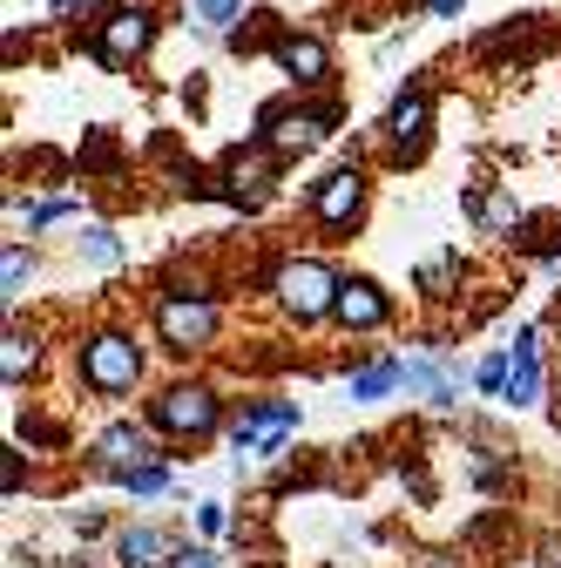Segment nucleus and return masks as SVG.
<instances>
[{
  "instance_id": "9",
  "label": "nucleus",
  "mask_w": 561,
  "mask_h": 568,
  "mask_svg": "<svg viewBox=\"0 0 561 568\" xmlns=\"http://www.w3.org/2000/svg\"><path fill=\"white\" fill-rule=\"evenodd\" d=\"M277 68H285L292 82L318 89V82L332 75V54H325V41H312V34H277Z\"/></svg>"
},
{
  "instance_id": "18",
  "label": "nucleus",
  "mask_w": 561,
  "mask_h": 568,
  "mask_svg": "<svg viewBox=\"0 0 561 568\" xmlns=\"http://www.w3.org/2000/svg\"><path fill=\"white\" fill-rule=\"evenodd\" d=\"M0 373H8V379H28V373H34V338H21V332L0 338Z\"/></svg>"
},
{
  "instance_id": "5",
  "label": "nucleus",
  "mask_w": 561,
  "mask_h": 568,
  "mask_svg": "<svg viewBox=\"0 0 561 568\" xmlns=\"http://www.w3.org/2000/svg\"><path fill=\"white\" fill-rule=\"evenodd\" d=\"M156 426H170V434H210V426H217V393L210 386H170L156 399Z\"/></svg>"
},
{
  "instance_id": "8",
  "label": "nucleus",
  "mask_w": 561,
  "mask_h": 568,
  "mask_svg": "<svg viewBox=\"0 0 561 568\" xmlns=\"http://www.w3.org/2000/svg\"><path fill=\"white\" fill-rule=\"evenodd\" d=\"M359 203H366V176H359V170L325 176L318 196H312V210H318V224H325V231H345V224L359 217Z\"/></svg>"
},
{
  "instance_id": "21",
  "label": "nucleus",
  "mask_w": 561,
  "mask_h": 568,
  "mask_svg": "<svg viewBox=\"0 0 561 568\" xmlns=\"http://www.w3.org/2000/svg\"><path fill=\"white\" fill-rule=\"evenodd\" d=\"M122 480H129V487H135V494H163V480H170V474H163V467H156V460H143V467H129V474H122Z\"/></svg>"
},
{
  "instance_id": "12",
  "label": "nucleus",
  "mask_w": 561,
  "mask_h": 568,
  "mask_svg": "<svg viewBox=\"0 0 561 568\" xmlns=\"http://www.w3.org/2000/svg\"><path fill=\"white\" fill-rule=\"evenodd\" d=\"M156 447L135 434V426H109V434L95 440V467H109V474H129V467H143Z\"/></svg>"
},
{
  "instance_id": "3",
  "label": "nucleus",
  "mask_w": 561,
  "mask_h": 568,
  "mask_svg": "<svg viewBox=\"0 0 561 568\" xmlns=\"http://www.w3.org/2000/svg\"><path fill=\"white\" fill-rule=\"evenodd\" d=\"M156 332H163L176 352L210 345V338H217V305H210L203 292H196V298H163V305H156Z\"/></svg>"
},
{
  "instance_id": "14",
  "label": "nucleus",
  "mask_w": 561,
  "mask_h": 568,
  "mask_svg": "<svg viewBox=\"0 0 561 568\" xmlns=\"http://www.w3.org/2000/svg\"><path fill=\"white\" fill-rule=\"evenodd\" d=\"M224 176H231V190H224L231 203H257L271 190V156H231Z\"/></svg>"
},
{
  "instance_id": "15",
  "label": "nucleus",
  "mask_w": 561,
  "mask_h": 568,
  "mask_svg": "<svg viewBox=\"0 0 561 568\" xmlns=\"http://www.w3.org/2000/svg\"><path fill=\"white\" fill-rule=\"evenodd\" d=\"M115 555H122V568H156V555H170V541H163L156 528H129V535L115 541Z\"/></svg>"
},
{
  "instance_id": "4",
  "label": "nucleus",
  "mask_w": 561,
  "mask_h": 568,
  "mask_svg": "<svg viewBox=\"0 0 561 568\" xmlns=\"http://www.w3.org/2000/svg\"><path fill=\"white\" fill-rule=\"evenodd\" d=\"M332 122H338V115H332L325 102H318V109H264V142H271L277 156H298V150H312Z\"/></svg>"
},
{
  "instance_id": "2",
  "label": "nucleus",
  "mask_w": 561,
  "mask_h": 568,
  "mask_svg": "<svg viewBox=\"0 0 561 568\" xmlns=\"http://www.w3.org/2000/svg\"><path fill=\"white\" fill-rule=\"evenodd\" d=\"M82 379L95 393H129L135 379H143V352H135V338H122V332L89 338L82 345Z\"/></svg>"
},
{
  "instance_id": "10",
  "label": "nucleus",
  "mask_w": 561,
  "mask_h": 568,
  "mask_svg": "<svg viewBox=\"0 0 561 568\" xmlns=\"http://www.w3.org/2000/svg\"><path fill=\"white\" fill-rule=\"evenodd\" d=\"M332 318H338L345 332H373V325H386V298H379V284H366V277L338 284V305H332Z\"/></svg>"
},
{
  "instance_id": "27",
  "label": "nucleus",
  "mask_w": 561,
  "mask_h": 568,
  "mask_svg": "<svg viewBox=\"0 0 561 568\" xmlns=\"http://www.w3.org/2000/svg\"><path fill=\"white\" fill-rule=\"evenodd\" d=\"M467 8V0H434V14H460Z\"/></svg>"
},
{
  "instance_id": "6",
  "label": "nucleus",
  "mask_w": 561,
  "mask_h": 568,
  "mask_svg": "<svg viewBox=\"0 0 561 568\" xmlns=\"http://www.w3.org/2000/svg\"><path fill=\"white\" fill-rule=\"evenodd\" d=\"M143 48H150V14H143V8H115V14L95 28V54H102L109 68H129Z\"/></svg>"
},
{
  "instance_id": "25",
  "label": "nucleus",
  "mask_w": 561,
  "mask_h": 568,
  "mask_svg": "<svg viewBox=\"0 0 561 568\" xmlns=\"http://www.w3.org/2000/svg\"><path fill=\"white\" fill-rule=\"evenodd\" d=\"M170 568H217V555H203V548H176Z\"/></svg>"
},
{
  "instance_id": "13",
  "label": "nucleus",
  "mask_w": 561,
  "mask_h": 568,
  "mask_svg": "<svg viewBox=\"0 0 561 568\" xmlns=\"http://www.w3.org/2000/svg\"><path fill=\"white\" fill-rule=\"evenodd\" d=\"M534 386H541V338H534V332H521V338H514V359H508V399H514V406H528V399H534Z\"/></svg>"
},
{
  "instance_id": "20",
  "label": "nucleus",
  "mask_w": 561,
  "mask_h": 568,
  "mask_svg": "<svg viewBox=\"0 0 561 568\" xmlns=\"http://www.w3.org/2000/svg\"><path fill=\"white\" fill-rule=\"evenodd\" d=\"M28 271H34V264H28L21 251H8V264H0V277H8V305H14V298L28 292Z\"/></svg>"
},
{
  "instance_id": "1",
  "label": "nucleus",
  "mask_w": 561,
  "mask_h": 568,
  "mask_svg": "<svg viewBox=\"0 0 561 568\" xmlns=\"http://www.w3.org/2000/svg\"><path fill=\"white\" fill-rule=\"evenodd\" d=\"M271 292H277V305L305 325V318H325V312L338 305V277H332L318 257H292V264H277Z\"/></svg>"
},
{
  "instance_id": "24",
  "label": "nucleus",
  "mask_w": 561,
  "mask_h": 568,
  "mask_svg": "<svg viewBox=\"0 0 561 568\" xmlns=\"http://www.w3.org/2000/svg\"><path fill=\"white\" fill-rule=\"evenodd\" d=\"M89 257L109 271V264H115V237H109V231H89Z\"/></svg>"
},
{
  "instance_id": "26",
  "label": "nucleus",
  "mask_w": 561,
  "mask_h": 568,
  "mask_svg": "<svg viewBox=\"0 0 561 568\" xmlns=\"http://www.w3.org/2000/svg\"><path fill=\"white\" fill-rule=\"evenodd\" d=\"M89 163H95V170H102V163H115V142H109V135H95V142H89Z\"/></svg>"
},
{
  "instance_id": "23",
  "label": "nucleus",
  "mask_w": 561,
  "mask_h": 568,
  "mask_svg": "<svg viewBox=\"0 0 561 568\" xmlns=\"http://www.w3.org/2000/svg\"><path fill=\"white\" fill-rule=\"evenodd\" d=\"M480 386L487 393H508V359H480Z\"/></svg>"
},
{
  "instance_id": "17",
  "label": "nucleus",
  "mask_w": 561,
  "mask_h": 568,
  "mask_svg": "<svg viewBox=\"0 0 561 568\" xmlns=\"http://www.w3.org/2000/svg\"><path fill=\"white\" fill-rule=\"evenodd\" d=\"M406 386H412V393H427L434 406H453V379H447L440 366H419V359H406Z\"/></svg>"
},
{
  "instance_id": "22",
  "label": "nucleus",
  "mask_w": 561,
  "mask_h": 568,
  "mask_svg": "<svg viewBox=\"0 0 561 568\" xmlns=\"http://www.w3.org/2000/svg\"><path fill=\"white\" fill-rule=\"evenodd\" d=\"M237 8H244V0H196V14H203L210 28H231V21H237Z\"/></svg>"
},
{
  "instance_id": "11",
  "label": "nucleus",
  "mask_w": 561,
  "mask_h": 568,
  "mask_svg": "<svg viewBox=\"0 0 561 568\" xmlns=\"http://www.w3.org/2000/svg\"><path fill=\"white\" fill-rule=\"evenodd\" d=\"M392 142H399V156H419L427 150V135H434V102L427 95H399V109H392Z\"/></svg>"
},
{
  "instance_id": "7",
  "label": "nucleus",
  "mask_w": 561,
  "mask_h": 568,
  "mask_svg": "<svg viewBox=\"0 0 561 568\" xmlns=\"http://www.w3.org/2000/svg\"><path fill=\"white\" fill-rule=\"evenodd\" d=\"M298 426V406H285V399H271V406H251L237 426H231V440H237V454H271L277 440H285Z\"/></svg>"
},
{
  "instance_id": "16",
  "label": "nucleus",
  "mask_w": 561,
  "mask_h": 568,
  "mask_svg": "<svg viewBox=\"0 0 561 568\" xmlns=\"http://www.w3.org/2000/svg\"><path fill=\"white\" fill-rule=\"evenodd\" d=\"M392 386H406V359H379V366H366V373L353 379V399H379V393H392Z\"/></svg>"
},
{
  "instance_id": "19",
  "label": "nucleus",
  "mask_w": 561,
  "mask_h": 568,
  "mask_svg": "<svg viewBox=\"0 0 561 568\" xmlns=\"http://www.w3.org/2000/svg\"><path fill=\"white\" fill-rule=\"evenodd\" d=\"M473 217H480V224H494V231L514 224V196H473Z\"/></svg>"
}]
</instances>
